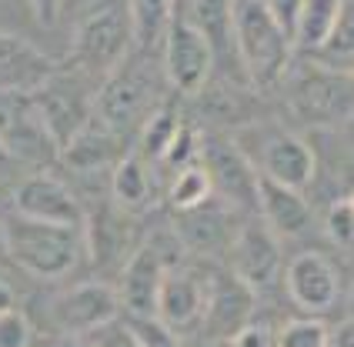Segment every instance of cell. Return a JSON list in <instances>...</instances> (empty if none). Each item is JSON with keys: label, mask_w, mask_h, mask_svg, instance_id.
<instances>
[{"label": "cell", "mask_w": 354, "mask_h": 347, "mask_svg": "<svg viewBox=\"0 0 354 347\" xmlns=\"http://www.w3.org/2000/svg\"><path fill=\"white\" fill-rule=\"evenodd\" d=\"M3 224V244L7 261H14L30 277L40 281H57L77 268L84 254V231L67 224H47L34 217L10 214L0 221Z\"/></svg>", "instance_id": "obj_1"}, {"label": "cell", "mask_w": 354, "mask_h": 347, "mask_svg": "<svg viewBox=\"0 0 354 347\" xmlns=\"http://www.w3.org/2000/svg\"><path fill=\"white\" fill-rule=\"evenodd\" d=\"M234 54L248 84L274 87L277 80H284L295 47L261 0H234Z\"/></svg>", "instance_id": "obj_2"}, {"label": "cell", "mask_w": 354, "mask_h": 347, "mask_svg": "<svg viewBox=\"0 0 354 347\" xmlns=\"http://www.w3.org/2000/svg\"><path fill=\"white\" fill-rule=\"evenodd\" d=\"M134 50V27L127 0H91L74 27L77 74L104 80Z\"/></svg>", "instance_id": "obj_3"}, {"label": "cell", "mask_w": 354, "mask_h": 347, "mask_svg": "<svg viewBox=\"0 0 354 347\" xmlns=\"http://www.w3.org/2000/svg\"><path fill=\"white\" fill-rule=\"evenodd\" d=\"M154 104H158V74L151 71L147 54L131 50L104 77L97 97H94V114L120 137L124 131L138 127L154 114L158 111Z\"/></svg>", "instance_id": "obj_4"}, {"label": "cell", "mask_w": 354, "mask_h": 347, "mask_svg": "<svg viewBox=\"0 0 354 347\" xmlns=\"http://www.w3.org/2000/svg\"><path fill=\"white\" fill-rule=\"evenodd\" d=\"M288 111L308 127H331L351 117V74L324 71L304 57L288 64Z\"/></svg>", "instance_id": "obj_5"}, {"label": "cell", "mask_w": 354, "mask_h": 347, "mask_svg": "<svg viewBox=\"0 0 354 347\" xmlns=\"http://www.w3.org/2000/svg\"><path fill=\"white\" fill-rule=\"evenodd\" d=\"M160 57H164V77L177 94L191 97L207 87L211 71H214V54H211L207 40L177 14V7L171 14L164 37H160Z\"/></svg>", "instance_id": "obj_6"}, {"label": "cell", "mask_w": 354, "mask_h": 347, "mask_svg": "<svg viewBox=\"0 0 354 347\" xmlns=\"http://www.w3.org/2000/svg\"><path fill=\"white\" fill-rule=\"evenodd\" d=\"M227 254H231V274L248 290H254V297L271 294L281 284V277H284L281 241L257 217L241 221V227L234 234V244H231Z\"/></svg>", "instance_id": "obj_7"}, {"label": "cell", "mask_w": 354, "mask_h": 347, "mask_svg": "<svg viewBox=\"0 0 354 347\" xmlns=\"http://www.w3.org/2000/svg\"><path fill=\"white\" fill-rule=\"evenodd\" d=\"M197 160L207 174L217 200H224L227 207H234L241 214H254L261 174L254 171V164L244 154V147H237L231 140H201V157Z\"/></svg>", "instance_id": "obj_8"}, {"label": "cell", "mask_w": 354, "mask_h": 347, "mask_svg": "<svg viewBox=\"0 0 354 347\" xmlns=\"http://www.w3.org/2000/svg\"><path fill=\"white\" fill-rule=\"evenodd\" d=\"M0 151L7 154V160H30V164L57 154L34 94L0 91Z\"/></svg>", "instance_id": "obj_9"}, {"label": "cell", "mask_w": 354, "mask_h": 347, "mask_svg": "<svg viewBox=\"0 0 354 347\" xmlns=\"http://www.w3.org/2000/svg\"><path fill=\"white\" fill-rule=\"evenodd\" d=\"M241 227V211L227 207L224 200H204L191 211L174 214V241L194 257H221L231 251L234 234Z\"/></svg>", "instance_id": "obj_10"}, {"label": "cell", "mask_w": 354, "mask_h": 347, "mask_svg": "<svg viewBox=\"0 0 354 347\" xmlns=\"http://www.w3.org/2000/svg\"><path fill=\"white\" fill-rule=\"evenodd\" d=\"M34 100L44 117V127L54 140V151H60L94 114V97L74 74H54L50 80H44L34 91Z\"/></svg>", "instance_id": "obj_11"}, {"label": "cell", "mask_w": 354, "mask_h": 347, "mask_svg": "<svg viewBox=\"0 0 354 347\" xmlns=\"http://www.w3.org/2000/svg\"><path fill=\"white\" fill-rule=\"evenodd\" d=\"M284 288L308 317H324L341 297V274L328 254L301 251L284 264Z\"/></svg>", "instance_id": "obj_12"}, {"label": "cell", "mask_w": 354, "mask_h": 347, "mask_svg": "<svg viewBox=\"0 0 354 347\" xmlns=\"http://www.w3.org/2000/svg\"><path fill=\"white\" fill-rule=\"evenodd\" d=\"M251 164H254V171L264 180L291 187V191H304L317 174V157L311 151V144L301 140L297 134H284V131H271L264 137L257 154L251 157Z\"/></svg>", "instance_id": "obj_13"}, {"label": "cell", "mask_w": 354, "mask_h": 347, "mask_svg": "<svg viewBox=\"0 0 354 347\" xmlns=\"http://www.w3.org/2000/svg\"><path fill=\"white\" fill-rule=\"evenodd\" d=\"M171 268L167 254L154 241H140V247L131 254V261L120 268L118 301L131 317H154L158 314V294L164 274Z\"/></svg>", "instance_id": "obj_14"}, {"label": "cell", "mask_w": 354, "mask_h": 347, "mask_svg": "<svg viewBox=\"0 0 354 347\" xmlns=\"http://www.w3.org/2000/svg\"><path fill=\"white\" fill-rule=\"evenodd\" d=\"M254 310H257L254 290L244 288L231 270H221L207 284V308H204V321H201L197 334L231 344V337L237 330H244L254 321Z\"/></svg>", "instance_id": "obj_15"}, {"label": "cell", "mask_w": 354, "mask_h": 347, "mask_svg": "<svg viewBox=\"0 0 354 347\" xmlns=\"http://www.w3.org/2000/svg\"><path fill=\"white\" fill-rule=\"evenodd\" d=\"M120 301L114 284L107 281H84L67 294H60L54 304L57 328L71 337H91L94 330L107 328L111 321H118Z\"/></svg>", "instance_id": "obj_16"}, {"label": "cell", "mask_w": 354, "mask_h": 347, "mask_svg": "<svg viewBox=\"0 0 354 347\" xmlns=\"http://www.w3.org/2000/svg\"><path fill=\"white\" fill-rule=\"evenodd\" d=\"M207 284L211 277H201L187 268H167L164 284L158 294V321H164L171 330L184 334H197L201 321H204V308H207Z\"/></svg>", "instance_id": "obj_17"}, {"label": "cell", "mask_w": 354, "mask_h": 347, "mask_svg": "<svg viewBox=\"0 0 354 347\" xmlns=\"http://www.w3.org/2000/svg\"><path fill=\"white\" fill-rule=\"evenodd\" d=\"M10 200H14V214H20V217L84 227V211H80L77 197L71 194L64 180L50 177V174H30L27 180H20L10 194Z\"/></svg>", "instance_id": "obj_18"}, {"label": "cell", "mask_w": 354, "mask_h": 347, "mask_svg": "<svg viewBox=\"0 0 354 347\" xmlns=\"http://www.w3.org/2000/svg\"><path fill=\"white\" fill-rule=\"evenodd\" d=\"M84 247L91 254L94 268L120 270L131 254L138 251V224L131 221V214L120 207H104L91 221H84Z\"/></svg>", "instance_id": "obj_19"}, {"label": "cell", "mask_w": 354, "mask_h": 347, "mask_svg": "<svg viewBox=\"0 0 354 347\" xmlns=\"http://www.w3.org/2000/svg\"><path fill=\"white\" fill-rule=\"evenodd\" d=\"M177 14L207 40L214 67L227 64V71H241L234 54V0H187V7Z\"/></svg>", "instance_id": "obj_20"}, {"label": "cell", "mask_w": 354, "mask_h": 347, "mask_svg": "<svg viewBox=\"0 0 354 347\" xmlns=\"http://www.w3.org/2000/svg\"><path fill=\"white\" fill-rule=\"evenodd\" d=\"M57 74V64L47 60L27 40L0 30V91H24L34 94L44 80Z\"/></svg>", "instance_id": "obj_21"}, {"label": "cell", "mask_w": 354, "mask_h": 347, "mask_svg": "<svg viewBox=\"0 0 354 347\" xmlns=\"http://www.w3.org/2000/svg\"><path fill=\"white\" fill-rule=\"evenodd\" d=\"M254 214L277 241H281V237H297V234L308 231V224H311V207H308V200L301 197V191L271 184V180H264V177L257 180Z\"/></svg>", "instance_id": "obj_22"}, {"label": "cell", "mask_w": 354, "mask_h": 347, "mask_svg": "<svg viewBox=\"0 0 354 347\" xmlns=\"http://www.w3.org/2000/svg\"><path fill=\"white\" fill-rule=\"evenodd\" d=\"M118 151H120V137L114 134L97 114H91V120L57 151V157L71 171L91 174V171L107 167V164H114V160H118Z\"/></svg>", "instance_id": "obj_23"}, {"label": "cell", "mask_w": 354, "mask_h": 347, "mask_svg": "<svg viewBox=\"0 0 354 347\" xmlns=\"http://www.w3.org/2000/svg\"><path fill=\"white\" fill-rule=\"evenodd\" d=\"M111 194H114V204L120 211L134 214L144 211L151 200H154V174H151V164L138 154L120 157L114 164V174H111Z\"/></svg>", "instance_id": "obj_24"}, {"label": "cell", "mask_w": 354, "mask_h": 347, "mask_svg": "<svg viewBox=\"0 0 354 347\" xmlns=\"http://www.w3.org/2000/svg\"><path fill=\"white\" fill-rule=\"evenodd\" d=\"M344 3L348 0H304V7L297 14L295 40H291L295 54H301V57L315 54L317 47L324 44V37L331 34V27H335L337 14L344 10Z\"/></svg>", "instance_id": "obj_25"}, {"label": "cell", "mask_w": 354, "mask_h": 347, "mask_svg": "<svg viewBox=\"0 0 354 347\" xmlns=\"http://www.w3.org/2000/svg\"><path fill=\"white\" fill-rule=\"evenodd\" d=\"M311 64L324 67V71H337V74H351V60H354V3L348 0L344 10L337 14L331 34L324 37V44L317 47L315 54H308Z\"/></svg>", "instance_id": "obj_26"}, {"label": "cell", "mask_w": 354, "mask_h": 347, "mask_svg": "<svg viewBox=\"0 0 354 347\" xmlns=\"http://www.w3.org/2000/svg\"><path fill=\"white\" fill-rule=\"evenodd\" d=\"M127 10H131V27H134V50L151 54L171 24L174 0H127Z\"/></svg>", "instance_id": "obj_27"}, {"label": "cell", "mask_w": 354, "mask_h": 347, "mask_svg": "<svg viewBox=\"0 0 354 347\" xmlns=\"http://www.w3.org/2000/svg\"><path fill=\"white\" fill-rule=\"evenodd\" d=\"M180 124H184V120H180V114H177L171 104L158 107L154 114L140 124L138 151H134V154L144 157L147 164H151V160H160L164 151H167V144L174 140V134H177V127H180Z\"/></svg>", "instance_id": "obj_28"}, {"label": "cell", "mask_w": 354, "mask_h": 347, "mask_svg": "<svg viewBox=\"0 0 354 347\" xmlns=\"http://www.w3.org/2000/svg\"><path fill=\"white\" fill-rule=\"evenodd\" d=\"M211 197H214V191H211V180H207L204 167H201V160L191 164V167H184V171H177L174 177H171L167 200H171L174 211H191V207L211 200Z\"/></svg>", "instance_id": "obj_29"}, {"label": "cell", "mask_w": 354, "mask_h": 347, "mask_svg": "<svg viewBox=\"0 0 354 347\" xmlns=\"http://www.w3.org/2000/svg\"><path fill=\"white\" fill-rule=\"evenodd\" d=\"M328 337L331 328L321 317H297L274 334V347H328Z\"/></svg>", "instance_id": "obj_30"}, {"label": "cell", "mask_w": 354, "mask_h": 347, "mask_svg": "<svg viewBox=\"0 0 354 347\" xmlns=\"http://www.w3.org/2000/svg\"><path fill=\"white\" fill-rule=\"evenodd\" d=\"M197 157H201V134H197L191 124H180L174 140L167 144V151H164V157H160V167L174 177L177 171H184V167L197 164Z\"/></svg>", "instance_id": "obj_31"}, {"label": "cell", "mask_w": 354, "mask_h": 347, "mask_svg": "<svg viewBox=\"0 0 354 347\" xmlns=\"http://www.w3.org/2000/svg\"><path fill=\"white\" fill-rule=\"evenodd\" d=\"M324 234H328V241H331L335 247L351 251V244H354V200H351V194L337 197L335 204L328 207V214H324Z\"/></svg>", "instance_id": "obj_32"}, {"label": "cell", "mask_w": 354, "mask_h": 347, "mask_svg": "<svg viewBox=\"0 0 354 347\" xmlns=\"http://www.w3.org/2000/svg\"><path fill=\"white\" fill-rule=\"evenodd\" d=\"M127 328L134 330V337H138L140 347H187L184 344V337L171 330L164 321L158 317H131V324Z\"/></svg>", "instance_id": "obj_33"}, {"label": "cell", "mask_w": 354, "mask_h": 347, "mask_svg": "<svg viewBox=\"0 0 354 347\" xmlns=\"http://www.w3.org/2000/svg\"><path fill=\"white\" fill-rule=\"evenodd\" d=\"M0 347H30V324L20 310L0 317Z\"/></svg>", "instance_id": "obj_34"}, {"label": "cell", "mask_w": 354, "mask_h": 347, "mask_svg": "<svg viewBox=\"0 0 354 347\" xmlns=\"http://www.w3.org/2000/svg\"><path fill=\"white\" fill-rule=\"evenodd\" d=\"M264 3V10L271 14L277 27L284 30V37L295 40V27H297V14H301V7H304V0H261Z\"/></svg>", "instance_id": "obj_35"}, {"label": "cell", "mask_w": 354, "mask_h": 347, "mask_svg": "<svg viewBox=\"0 0 354 347\" xmlns=\"http://www.w3.org/2000/svg\"><path fill=\"white\" fill-rule=\"evenodd\" d=\"M87 341H91V347H140L134 330L127 328V324H118V321H111L107 328L94 330Z\"/></svg>", "instance_id": "obj_36"}, {"label": "cell", "mask_w": 354, "mask_h": 347, "mask_svg": "<svg viewBox=\"0 0 354 347\" xmlns=\"http://www.w3.org/2000/svg\"><path fill=\"white\" fill-rule=\"evenodd\" d=\"M227 347H274V334L251 321L248 328L237 330L234 337H231V344H227Z\"/></svg>", "instance_id": "obj_37"}, {"label": "cell", "mask_w": 354, "mask_h": 347, "mask_svg": "<svg viewBox=\"0 0 354 347\" xmlns=\"http://www.w3.org/2000/svg\"><path fill=\"white\" fill-rule=\"evenodd\" d=\"M27 7H30V14L37 17V24L50 27V24L57 20L60 7H64V0H27Z\"/></svg>", "instance_id": "obj_38"}, {"label": "cell", "mask_w": 354, "mask_h": 347, "mask_svg": "<svg viewBox=\"0 0 354 347\" xmlns=\"http://www.w3.org/2000/svg\"><path fill=\"white\" fill-rule=\"evenodd\" d=\"M328 347H354V324L351 321H344V324H337V328L331 330Z\"/></svg>", "instance_id": "obj_39"}, {"label": "cell", "mask_w": 354, "mask_h": 347, "mask_svg": "<svg viewBox=\"0 0 354 347\" xmlns=\"http://www.w3.org/2000/svg\"><path fill=\"white\" fill-rule=\"evenodd\" d=\"M10 310H17V294H14V288L0 277V317L3 314H10Z\"/></svg>", "instance_id": "obj_40"}, {"label": "cell", "mask_w": 354, "mask_h": 347, "mask_svg": "<svg viewBox=\"0 0 354 347\" xmlns=\"http://www.w3.org/2000/svg\"><path fill=\"white\" fill-rule=\"evenodd\" d=\"M54 347H91V341H87V337H71V334H64Z\"/></svg>", "instance_id": "obj_41"}, {"label": "cell", "mask_w": 354, "mask_h": 347, "mask_svg": "<svg viewBox=\"0 0 354 347\" xmlns=\"http://www.w3.org/2000/svg\"><path fill=\"white\" fill-rule=\"evenodd\" d=\"M7 261V244H3V224H0V264Z\"/></svg>", "instance_id": "obj_42"}, {"label": "cell", "mask_w": 354, "mask_h": 347, "mask_svg": "<svg viewBox=\"0 0 354 347\" xmlns=\"http://www.w3.org/2000/svg\"><path fill=\"white\" fill-rule=\"evenodd\" d=\"M3 164H10V160H7V154H3V151H0V167H3Z\"/></svg>", "instance_id": "obj_43"}, {"label": "cell", "mask_w": 354, "mask_h": 347, "mask_svg": "<svg viewBox=\"0 0 354 347\" xmlns=\"http://www.w3.org/2000/svg\"><path fill=\"white\" fill-rule=\"evenodd\" d=\"M0 204H3V191H0Z\"/></svg>", "instance_id": "obj_44"}]
</instances>
